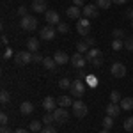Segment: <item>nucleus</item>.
<instances>
[{
  "mask_svg": "<svg viewBox=\"0 0 133 133\" xmlns=\"http://www.w3.org/2000/svg\"><path fill=\"white\" fill-rule=\"evenodd\" d=\"M53 121H55V119H53V112H51V114L48 112L44 117H43V123H44V124H51Z\"/></svg>",
  "mask_w": 133,
  "mask_h": 133,
  "instance_id": "nucleus-37",
  "label": "nucleus"
},
{
  "mask_svg": "<svg viewBox=\"0 0 133 133\" xmlns=\"http://www.w3.org/2000/svg\"><path fill=\"white\" fill-rule=\"evenodd\" d=\"M16 12H18V14H20L21 18H25V16H27V7H25V5H20V7H18V11H16Z\"/></svg>",
  "mask_w": 133,
  "mask_h": 133,
  "instance_id": "nucleus-41",
  "label": "nucleus"
},
{
  "mask_svg": "<svg viewBox=\"0 0 133 133\" xmlns=\"http://www.w3.org/2000/svg\"><path fill=\"white\" fill-rule=\"evenodd\" d=\"M85 80H87V83H89L91 87H96V85H98V78H96V76H92V75H89Z\"/></svg>",
  "mask_w": 133,
  "mask_h": 133,
  "instance_id": "nucleus-38",
  "label": "nucleus"
},
{
  "mask_svg": "<svg viewBox=\"0 0 133 133\" xmlns=\"http://www.w3.org/2000/svg\"><path fill=\"white\" fill-rule=\"evenodd\" d=\"M121 99H123V98H121V92H119V91H112V92H110V101H112V103H117V105H119Z\"/></svg>",
  "mask_w": 133,
  "mask_h": 133,
  "instance_id": "nucleus-24",
  "label": "nucleus"
},
{
  "mask_svg": "<svg viewBox=\"0 0 133 133\" xmlns=\"http://www.w3.org/2000/svg\"><path fill=\"white\" fill-rule=\"evenodd\" d=\"M66 14H68V18H71V20H80V16H82V7L71 5V7H68Z\"/></svg>",
  "mask_w": 133,
  "mask_h": 133,
  "instance_id": "nucleus-13",
  "label": "nucleus"
},
{
  "mask_svg": "<svg viewBox=\"0 0 133 133\" xmlns=\"http://www.w3.org/2000/svg\"><path fill=\"white\" fill-rule=\"evenodd\" d=\"M91 64L94 66V68H101V64H103V57H98V59H94Z\"/></svg>",
  "mask_w": 133,
  "mask_h": 133,
  "instance_id": "nucleus-42",
  "label": "nucleus"
},
{
  "mask_svg": "<svg viewBox=\"0 0 133 133\" xmlns=\"http://www.w3.org/2000/svg\"><path fill=\"white\" fill-rule=\"evenodd\" d=\"M71 80H68V78H62V80H59V87L61 89H71Z\"/></svg>",
  "mask_w": 133,
  "mask_h": 133,
  "instance_id": "nucleus-30",
  "label": "nucleus"
},
{
  "mask_svg": "<svg viewBox=\"0 0 133 133\" xmlns=\"http://www.w3.org/2000/svg\"><path fill=\"white\" fill-rule=\"evenodd\" d=\"M14 133H29V130H25V128H18Z\"/></svg>",
  "mask_w": 133,
  "mask_h": 133,
  "instance_id": "nucleus-49",
  "label": "nucleus"
},
{
  "mask_svg": "<svg viewBox=\"0 0 133 133\" xmlns=\"http://www.w3.org/2000/svg\"><path fill=\"white\" fill-rule=\"evenodd\" d=\"M29 130H30V131H34V133H39L43 130V126H41V123H39V121H32V123L29 124Z\"/></svg>",
  "mask_w": 133,
  "mask_h": 133,
  "instance_id": "nucleus-23",
  "label": "nucleus"
},
{
  "mask_svg": "<svg viewBox=\"0 0 133 133\" xmlns=\"http://www.w3.org/2000/svg\"><path fill=\"white\" fill-rule=\"evenodd\" d=\"M124 16L130 18V20L133 21V9H126V11H124Z\"/></svg>",
  "mask_w": 133,
  "mask_h": 133,
  "instance_id": "nucleus-44",
  "label": "nucleus"
},
{
  "mask_svg": "<svg viewBox=\"0 0 133 133\" xmlns=\"http://www.w3.org/2000/svg\"><path fill=\"white\" fill-rule=\"evenodd\" d=\"M112 126H114V117H110V115H107V117L103 119V128L110 131V128H112Z\"/></svg>",
  "mask_w": 133,
  "mask_h": 133,
  "instance_id": "nucleus-27",
  "label": "nucleus"
},
{
  "mask_svg": "<svg viewBox=\"0 0 133 133\" xmlns=\"http://www.w3.org/2000/svg\"><path fill=\"white\" fill-rule=\"evenodd\" d=\"M124 130H126V131H133V117H128V119H126V121H124Z\"/></svg>",
  "mask_w": 133,
  "mask_h": 133,
  "instance_id": "nucleus-33",
  "label": "nucleus"
},
{
  "mask_svg": "<svg viewBox=\"0 0 133 133\" xmlns=\"http://www.w3.org/2000/svg\"><path fill=\"white\" fill-rule=\"evenodd\" d=\"M0 101L2 103H9L11 101V94L7 91H2L0 92Z\"/></svg>",
  "mask_w": 133,
  "mask_h": 133,
  "instance_id": "nucleus-34",
  "label": "nucleus"
},
{
  "mask_svg": "<svg viewBox=\"0 0 133 133\" xmlns=\"http://www.w3.org/2000/svg\"><path fill=\"white\" fill-rule=\"evenodd\" d=\"M14 55H16V53L12 51V48H5L4 53H2V59H4V61H9L11 57H14Z\"/></svg>",
  "mask_w": 133,
  "mask_h": 133,
  "instance_id": "nucleus-29",
  "label": "nucleus"
},
{
  "mask_svg": "<svg viewBox=\"0 0 133 133\" xmlns=\"http://www.w3.org/2000/svg\"><path fill=\"white\" fill-rule=\"evenodd\" d=\"M43 61H44V57H43L41 53H37V51H36V53H32V62L39 64V62H43Z\"/></svg>",
  "mask_w": 133,
  "mask_h": 133,
  "instance_id": "nucleus-36",
  "label": "nucleus"
},
{
  "mask_svg": "<svg viewBox=\"0 0 133 133\" xmlns=\"http://www.w3.org/2000/svg\"><path fill=\"white\" fill-rule=\"evenodd\" d=\"M46 7H48L46 0H32V11H36V12H46Z\"/></svg>",
  "mask_w": 133,
  "mask_h": 133,
  "instance_id": "nucleus-14",
  "label": "nucleus"
},
{
  "mask_svg": "<svg viewBox=\"0 0 133 133\" xmlns=\"http://www.w3.org/2000/svg\"><path fill=\"white\" fill-rule=\"evenodd\" d=\"M43 66H44L46 69H50V71H55L59 64L55 62V59H53V57H44V61H43Z\"/></svg>",
  "mask_w": 133,
  "mask_h": 133,
  "instance_id": "nucleus-19",
  "label": "nucleus"
},
{
  "mask_svg": "<svg viewBox=\"0 0 133 133\" xmlns=\"http://www.w3.org/2000/svg\"><path fill=\"white\" fill-rule=\"evenodd\" d=\"M76 32L80 34V36H89V32H91V21L87 20V18H80L78 23H76Z\"/></svg>",
  "mask_w": 133,
  "mask_h": 133,
  "instance_id": "nucleus-6",
  "label": "nucleus"
},
{
  "mask_svg": "<svg viewBox=\"0 0 133 133\" xmlns=\"http://www.w3.org/2000/svg\"><path fill=\"white\" fill-rule=\"evenodd\" d=\"M57 105H59V101H57L53 96H46V98L43 99V108H44L46 112H53V110L57 108Z\"/></svg>",
  "mask_w": 133,
  "mask_h": 133,
  "instance_id": "nucleus-12",
  "label": "nucleus"
},
{
  "mask_svg": "<svg viewBox=\"0 0 133 133\" xmlns=\"http://www.w3.org/2000/svg\"><path fill=\"white\" fill-rule=\"evenodd\" d=\"M83 92H85V83H83L82 78H78V80H75L71 83V89H69V94L75 96V98H82Z\"/></svg>",
  "mask_w": 133,
  "mask_h": 133,
  "instance_id": "nucleus-3",
  "label": "nucleus"
},
{
  "mask_svg": "<svg viewBox=\"0 0 133 133\" xmlns=\"http://www.w3.org/2000/svg\"><path fill=\"white\" fill-rule=\"evenodd\" d=\"M73 115H76L78 119H82V117H85L87 115V112H89V108H87V105L82 101V99H76V101L73 103Z\"/></svg>",
  "mask_w": 133,
  "mask_h": 133,
  "instance_id": "nucleus-2",
  "label": "nucleus"
},
{
  "mask_svg": "<svg viewBox=\"0 0 133 133\" xmlns=\"http://www.w3.org/2000/svg\"><path fill=\"white\" fill-rule=\"evenodd\" d=\"M57 32H61V34H68V32H69V25L61 21V23L57 25Z\"/></svg>",
  "mask_w": 133,
  "mask_h": 133,
  "instance_id": "nucleus-31",
  "label": "nucleus"
},
{
  "mask_svg": "<svg viewBox=\"0 0 133 133\" xmlns=\"http://www.w3.org/2000/svg\"><path fill=\"white\" fill-rule=\"evenodd\" d=\"M7 121H9V119H7V114L2 112L0 114V124H2V126H7Z\"/></svg>",
  "mask_w": 133,
  "mask_h": 133,
  "instance_id": "nucleus-40",
  "label": "nucleus"
},
{
  "mask_svg": "<svg viewBox=\"0 0 133 133\" xmlns=\"http://www.w3.org/2000/svg\"><path fill=\"white\" fill-rule=\"evenodd\" d=\"M121 105H117V103H110L108 107H107V115H110V117H117V115H121Z\"/></svg>",
  "mask_w": 133,
  "mask_h": 133,
  "instance_id": "nucleus-16",
  "label": "nucleus"
},
{
  "mask_svg": "<svg viewBox=\"0 0 133 133\" xmlns=\"http://www.w3.org/2000/svg\"><path fill=\"white\" fill-rule=\"evenodd\" d=\"M0 133H12L9 130V128H7V126H2V130H0Z\"/></svg>",
  "mask_w": 133,
  "mask_h": 133,
  "instance_id": "nucleus-46",
  "label": "nucleus"
},
{
  "mask_svg": "<svg viewBox=\"0 0 133 133\" xmlns=\"http://www.w3.org/2000/svg\"><path fill=\"white\" fill-rule=\"evenodd\" d=\"M110 4H112V0H96V5H98L99 9H108Z\"/></svg>",
  "mask_w": 133,
  "mask_h": 133,
  "instance_id": "nucleus-28",
  "label": "nucleus"
},
{
  "mask_svg": "<svg viewBox=\"0 0 133 133\" xmlns=\"http://www.w3.org/2000/svg\"><path fill=\"white\" fill-rule=\"evenodd\" d=\"M126 2H128V0H112V4H119V5H123Z\"/></svg>",
  "mask_w": 133,
  "mask_h": 133,
  "instance_id": "nucleus-48",
  "label": "nucleus"
},
{
  "mask_svg": "<svg viewBox=\"0 0 133 133\" xmlns=\"http://www.w3.org/2000/svg\"><path fill=\"white\" fill-rule=\"evenodd\" d=\"M44 20H46L48 25H59L61 23V16H59L57 11H46L44 12Z\"/></svg>",
  "mask_w": 133,
  "mask_h": 133,
  "instance_id": "nucleus-11",
  "label": "nucleus"
},
{
  "mask_svg": "<svg viewBox=\"0 0 133 133\" xmlns=\"http://www.w3.org/2000/svg\"><path fill=\"white\" fill-rule=\"evenodd\" d=\"M53 119H55V123L57 124H64L68 123V119H69V112L66 110V108H55L53 110Z\"/></svg>",
  "mask_w": 133,
  "mask_h": 133,
  "instance_id": "nucleus-5",
  "label": "nucleus"
},
{
  "mask_svg": "<svg viewBox=\"0 0 133 133\" xmlns=\"http://www.w3.org/2000/svg\"><path fill=\"white\" fill-rule=\"evenodd\" d=\"M27 50L32 51V53L39 51V39L37 37H29L27 39Z\"/></svg>",
  "mask_w": 133,
  "mask_h": 133,
  "instance_id": "nucleus-17",
  "label": "nucleus"
},
{
  "mask_svg": "<svg viewBox=\"0 0 133 133\" xmlns=\"http://www.w3.org/2000/svg\"><path fill=\"white\" fill-rule=\"evenodd\" d=\"M123 48H124V41L123 39H114L112 41V50L119 51V50H123Z\"/></svg>",
  "mask_w": 133,
  "mask_h": 133,
  "instance_id": "nucleus-26",
  "label": "nucleus"
},
{
  "mask_svg": "<svg viewBox=\"0 0 133 133\" xmlns=\"http://www.w3.org/2000/svg\"><path fill=\"white\" fill-rule=\"evenodd\" d=\"M14 62L18 64V66H27L29 62H32V51H16V55H14Z\"/></svg>",
  "mask_w": 133,
  "mask_h": 133,
  "instance_id": "nucleus-4",
  "label": "nucleus"
},
{
  "mask_svg": "<svg viewBox=\"0 0 133 133\" xmlns=\"http://www.w3.org/2000/svg\"><path fill=\"white\" fill-rule=\"evenodd\" d=\"M53 59L59 66H64V64H68V61H71V57H68V53H64V51H55Z\"/></svg>",
  "mask_w": 133,
  "mask_h": 133,
  "instance_id": "nucleus-15",
  "label": "nucleus"
},
{
  "mask_svg": "<svg viewBox=\"0 0 133 133\" xmlns=\"http://www.w3.org/2000/svg\"><path fill=\"white\" fill-rule=\"evenodd\" d=\"M98 14H99V11H98V5H92V4H87V5H83L82 7V16L83 18H98Z\"/></svg>",
  "mask_w": 133,
  "mask_h": 133,
  "instance_id": "nucleus-8",
  "label": "nucleus"
},
{
  "mask_svg": "<svg viewBox=\"0 0 133 133\" xmlns=\"http://www.w3.org/2000/svg\"><path fill=\"white\" fill-rule=\"evenodd\" d=\"M76 51H78V53H87V51H89V44L85 41H80L76 44Z\"/></svg>",
  "mask_w": 133,
  "mask_h": 133,
  "instance_id": "nucleus-25",
  "label": "nucleus"
},
{
  "mask_svg": "<svg viewBox=\"0 0 133 133\" xmlns=\"http://www.w3.org/2000/svg\"><path fill=\"white\" fill-rule=\"evenodd\" d=\"M124 48L130 50V51H133V36H128V37L124 39Z\"/></svg>",
  "mask_w": 133,
  "mask_h": 133,
  "instance_id": "nucleus-32",
  "label": "nucleus"
},
{
  "mask_svg": "<svg viewBox=\"0 0 133 133\" xmlns=\"http://www.w3.org/2000/svg\"><path fill=\"white\" fill-rule=\"evenodd\" d=\"M114 39H123L124 41V30H121V29H115V30L112 32Z\"/></svg>",
  "mask_w": 133,
  "mask_h": 133,
  "instance_id": "nucleus-35",
  "label": "nucleus"
},
{
  "mask_svg": "<svg viewBox=\"0 0 133 133\" xmlns=\"http://www.w3.org/2000/svg\"><path fill=\"white\" fill-rule=\"evenodd\" d=\"M20 112L23 114V115H30L32 112H34V105H32L30 101H23L20 107Z\"/></svg>",
  "mask_w": 133,
  "mask_h": 133,
  "instance_id": "nucleus-20",
  "label": "nucleus"
},
{
  "mask_svg": "<svg viewBox=\"0 0 133 133\" xmlns=\"http://www.w3.org/2000/svg\"><path fill=\"white\" fill-rule=\"evenodd\" d=\"M98 57H101V50H99V48H91V50L85 53L87 62H92L94 59H98Z\"/></svg>",
  "mask_w": 133,
  "mask_h": 133,
  "instance_id": "nucleus-18",
  "label": "nucleus"
},
{
  "mask_svg": "<svg viewBox=\"0 0 133 133\" xmlns=\"http://www.w3.org/2000/svg\"><path fill=\"white\" fill-rule=\"evenodd\" d=\"M41 133H57V130H55L51 124H46V126L41 130Z\"/></svg>",
  "mask_w": 133,
  "mask_h": 133,
  "instance_id": "nucleus-39",
  "label": "nucleus"
},
{
  "mask_svg": "<svg viewBox=\"0 0 133 133\" xmlns=\"http://www.w3.org/2000/svg\"><path fill=\"white\" fill-rule=\"evenodd\" d=\"M99 133H110V131H108V130H103V131H99Z\"/></svg>",
  "mask_w": 133,
  "mask_h": 133,
  "instance_id": "nucleus-50",
  "label": "nucleus"
},
{
  "mask_svg": "<svg viewBox=\"0 0 133 133\" xmlns=\"http://www.w3.org/2000/svg\"><path fill=\"white\" fill-rule=\"evenodd\" d=\"M55 36H57V30L53 29V25H46V27H43L41 32H39V37L44 39V41H51V39H55Z\"/></svg>",
  "mask_w": 133,
  "mask_h": 133,
  "instance_id": "nucleus-7",
  "label": "nucleus"
},
{
  "mask_svg": "<svg viewBox=\"0 0 133 133\" xmlns=\"http://www.w3.org/2000/svg\"><path fill=\"white\" fill-rule=\"evenodd\" d=\"M20 27L23 29V30H27V32L36 30V29H37V18H36V16H30V14H27L25 18H21Z\"/></svg>",
  "mask_w": 133,
  "mask_h": 133,
  "instance_id": "nucleus-1",
  "label": "nucleus"
},
{
  "mask_svg": "<svg viewBox=\"0 0 133 133\" xmlns=\"http://www.w3.org/2000/svg\"><path fill=\"white\" fill-rule=\"evenodd\" d=\"M119 105L123 110H133V98H123Z\"/></svg>",
  "mask_w": 133,
  "mask_h": 133,
  "instance_id": "nucleus-22",
  "label": "nucleus"
},
{
  "mask_svg": "<svg viewBox=\"0 0 133 133\" xmlns=\"http://www.w3.org/2000/svg\"><path fill=\"white\" fill-rule=\"evenodd\" d=\"M73 5H78V7H83V0H73Z\"/></svg>",
  "mask_w": 133,
  "mask_h": 133,
  "instance_id": "nucleus-45",
  "label": "nucleus"
},
{
  "mask_svg": "<svg viewBox=\"0 0 133 133\" xmlns=\"http://www.w3.org/2000/svg\"><path fill=\"white\" fill-rule=\"evenodd\" d=\"M85 43H87L89 46H94V43H96V39H94V37H91V36H87V37H85Z\"/></svg>",
  "mask_w": 133,
  "mask_h": 133,
  "instance_id": "nucleus-43",
  "label": "nucleus"
},
{
  "mask_svg": "<svg viewBox=\"0 0 133 133\" xmlns=\"http://www.w3.org/2000/svg\"><path fill=\"white\" fill-rule=\"evenodd\" d=\"M0 43H2L4 46H7V37H5V36H2V37H0Z\"/></svg>",
  "mask_w": 133,
  "mask_h": 133,
  "instance_id": "nucleus-47",
  "label": "nucleus"
},
{
  "mask_svg": "<svg viewBox=\"0 0 133 133\" xmlns=\"http://www.w3.org/2000/svg\"><path fill=\"white\" fill-rule=\"evenodd\" d=\"M110 73L115 78H123L124 75H126V66H124L123 62H114L112 66H110Z\"/></svg>",
  "mask_w": 133,
  "mask_h": 133,
  "instance_id": "nucleus-10",
  "label": "nucleus"
},
{
  "mask_svg": "<svg viewBox=\"0 0 133 133\" xmlns=\"http://www.w3.org/2000/svg\"><path fill=\"white\" fill-rule=\"evenodd\" d=\"M57 101H59V105H61L62 108H68V107H73V99H71V96H61V98H59V99H57Z\"/></svg>",
  "mask_w": 133,
  "mask_h": 133,
  "instance_id": "nucleus-21",
  "label": "nucleus"
},
{
  "mask_svg": "<svg viewBox=\"0 0 133 133\" xmlns=\"http://www.w3.org/2000/svg\"><path fill=\"white\" fill-rule=\"evenodd\" d=\"M69 62L73 64V68H76V69H83L85 64H87V59H85L83 53H78V51H76V53L71 57V61H69Z\"/></svg>",
  "mask_w": 133,
  "mask_h": 133,
  "instance_id": "nucleus-9",
  "label": "nucleus"
},
{
  "mask_svg": "<svg viewBox=\"0 0 133 133\" xmlns=\"http://www.w3.org/2000/svg\"><path fill=\"white\" fill-rule=\"evenodd\" d=\"M131 29H133V21H131Z\"/></svg>",
  "mask_w": 133,
  "mask_h": 133,
  "instance_id": "nucleus-51",
  "label": "nucleus"
}]
</instances>
